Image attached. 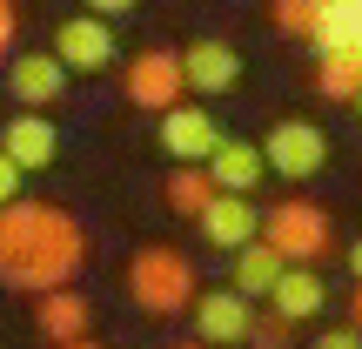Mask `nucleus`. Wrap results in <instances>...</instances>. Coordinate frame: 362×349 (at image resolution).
I'll return each instance as SVG.
<instances>
[{
	"mask_svg": "<svg viewBox=\"0 0 362 349\" xmlns=\"http://www.w3.org/2000/svg\"><path fill=\"white\" fill-rule=\"evenodd\" d=\"M349 108H356V115H362V94H356V101H349Z\"/></svg>",
	"mask_w": 362,
	"mask_h": 349,
	"instance_id": "30",
	"label": "nucleus"
},
{
	"mask_svg": "<svg viewBox=\"0 0 362 349\" xmlns=\"http://www.w3.org/2000/svg\"><path fill=\"white\" fill-rule=\"evenodd\" d=\"M0 148L21 161V175H40V168H54V155H61V135H54V121H40L34 108H21V115L0 128Z\"/></svg>",
	"mask_w": 362,
	"mask_h": 349,
	"instance_id": "13",
	"label": "nucleus"
},
{
	"mask_svg": "<svg viewBox=\"0 0 362 349\" xmlns=\"http://www.w3.org/2000/svg\"><path fill=\"white\" fill-rule=\"evenodd\" d=\"M322 7L329 0H269V21H275V34H288V40H315Z\"/></svg>",
	"mask_w": 362,
	"mask_h": 349,
	"instance_id": "20",
	"label": "nucleus"
},
{
	"mask_svg": "<svg viewBox=\"0 0 362 349\" xmlns=\"http://www.w3.org/2000/svg\"><path fill=\"white\" fill-rule=\"evenodd\" d=\"M262 242H275L288 262H315V256H329V208H315V202H275L269 215H262Z\"/></svg>",
	"mask_w": 362,
	"mask_h": 349,
	"instance_id": "4",
	"label": "nucleus"
},
{
	"mask_svg": "<svg viewBox=\"0 0 362 349\" xmlns=\"http://www.w3.org/2000/svg\"><path fill=\"white\" fill-rule=\"evenodd\" d=\"M262 161H269V175H282V181H315V175L329 168V135L315 128V121L288 115V121H275V128H269Z\"/></svg>",
	"mask_w": 362,
	"mask_h": 349,
	"instance_id": "3",
	"label": "nucleus"
},
{
	"mask_svg": "<svg viewBox=\"0 0 362 349\" xmlns=\"http://www.w3.org/2000/svg\"><path fill=\"white\" fill-rule=\"evenodd\" d=\"M288 329H296V323H288V316H255V323H248V349H288Z\"/></svg>",
	"mask_w": 362,
	"mask_h": 349,
	"instance_id": "21",
	"label": "nucleus"
},
{
	"mask_svg": "<svg viewBox=\"0 0 362 349\" xmlns=\"http://www.w3.org/2000/svg\"><path fill=\"white\" fill-rule=\"evenodd\" d=\"M67 81H74V74H67V67H61V54H21V61H13L7 67V88H13V108H34V115H40V108H54V101H61V94H67Z\"/></svg>",
	"mask_w": 362,
	"mask_h": 349,
	"instance_id": "11",
	"label": "nucleus"
},
{
	"mask_svg": "<svg viewBox=\"0 0 362 349\" xmlns=\"http://www.w3.org/2000/svg\"><path fill=\"white\" fill-rule=\"evenodd\" d=\"M161 148H168V161H194V168H202L221 148V121L208 115L202 101H175L168 115H161Z\"/></svg>",
	"mask_w": 362,
	"mask_h": 349,
	"instance_id": "8",
	"label": "nucleus"
},
{
	"mask_svg": "<svg viewBox=\"0 0 362 349\" xmlns=\"http://www.w3.org/2000/svg\"><path fill=\"white\" fill-rule=\"evenodd\" d=\"M282 269H288V256L275 242H248V248H235V275H228V289L235 296H269L275 282H282Z\"/></svg>",
	"mask_w": 362,
	"mask_h": 349,
	"instance_id": "16",
	"label": "nucleus"
},
{
	"mask_svg": "<svg viewBox=\"0 0 362 349\" xmlns=\"http://www.w3.org/2000/svg\"><path fill=\"white\" fill-rule=\"evenodd\" d=\"M336 47H356L362 54V0H329V7H322L315 54H336Z\"/></svg>",
	"mask_w": 362,
	"mask_h": 349,
	"instance_id": "17",
	"label": "nucleus"
},
{
	"mask_svg": "<svg viewBox=\"0 0 362 349\" xmlns=\"http://www.w3.org/2000/svg\"><path fill=\"white\" fill-rule=\"evenodd\" d=\"M215 195H255L269 181V161H262V142H242V135H221V148L202 161Z\"/></svg>",
	"mask_w": 362,
	"mask_h": 349,
	"instance_id": "10",
	"label": "nucleus"
},
{
	"mask_svg": "<svg viewBox=\"0 0 362 349\" xmlns=\"http://www.w3.org/2000/svg\"><path fill=\"white\" fill-rule=\"evenodd\" d=\"M349 275H356V282H362V235H356V242H349Z\"/></svg>",
	"mask_w": 362,
	"mask_h": 349,
	"instance_id": "26",
	"label": "nucleus"
},
{
	"mask_svg": "<svg viewBox=\"0 0 362 349\" xmlns=\"http://www.w3.org/2000/svg\"><path fill=\"white\" fill-rule=\"evenodd\" d=\"M61 349H101V343H94V336H74V343H61Z\"/></svg>",
	"mask_w": 362,
	"mask_h": 349,
	"instance_id": "28",
	"label": "nucleus"
},
{
	"mask_svg": "<svg viewBox=\"0 0 362 349\" xmlns=\"http://www.w3.org/2000/svg\"><path fill=\"white\" fill-rule=\"evenodd\" d=\"M194 229H202V242L208 248H248L262 235V208L248 202V195H215V202L202 208V215H194Z\"/></svg>",
	"mask_w": 362,
	"mask_h": 349,
	"instance_id": "9",
	"label": "nucleus"
},
{
	"mask_svg": "<svg viewBox=\"0 0 362 349\" xmlns=\"http://www.w3.org/2000/svg\"><path fill=\"white\" fill-rule=\"evenodd\" d=\"M194 296H202V275H194V262L181 248L148 242V248L128 256V302L141 316H181Z\"/></svg>",
	"mask_w": 362,
	"mask_h": 349,
	"instance_id": "2",
	"label": "nucleus"
},
{
	"mask_svg": "<svg viewBox=\"0 0 362 349\" xmlns=\"http://www.w3.org/2000/svg\"><path fill=\"white\" fill-rule=\"evenodd\" d=\"M181 81H188L194 94H228L235 81H242V54H235L228 40H188V47H181Z\"/></svg>",
	"mask_w": 362,
	"mask_h": 349,
	"instance_id": "12",
	"label": "nucleus"
},
{
	"mask_svg": "<svg viewBox=\"0 0 362 349\" xmlns=\"http://www.w3.org/2000/svg\"><path fill=\"white\" fill-rule=\"evenodd\" d=\"M181 54L175 47H141L128 54V67H121V94H128L134 108H148V115H168V108L181 101Z\"/></svg>",
	"mask_w": 362,
	"mask_h": 349,
	"instance_id": "5",
	"label": "nucleus"
},
{
	"mask_svg": "<svg viewBox=\"0 0 362 349\" xmlns=\"http://www.w3.org/2000/svg\"><path fill=\"white\" fill-rule=\"evenodd\" d=\"M161 202L175 208V215H202L208 202H215V181H208V168H194V161H175V175H168V188H161Z\"/></svg>",
	"mask_w": 362,
	"mask_h": 349,
	"instance_id": "18",
	"label": "nucleus"
},
{
	"mask_svg": "<svg viewBox=\"0 0 362 349\" xmlns=\"http://www.w3.org/2000/svg\"><path fill=\"white\" fill-rule=\"evenodd\" d=\"M349 323L362 329V282H356V296H349Z\"/></svg>",
	"mask_w": 362,
	"mask_h": 349,
	"instance_id": "27",
	"label": "nucleus"
},
{
	"mask_svg": "<svg viewBox=\"0 0 362 349\" xmlns=\"http://www.w3.org/2000/svg\"><path fill=\"white\" fill-rule=\"evenodd\" d=\"M315 349H362V329H356V323H349V329H322Z\"/></svg>",
	"mask_w": 362,
	"mask_h": 349,
	"instance_id": "23",
	"label": "nucleus"
},
{
	"mask_svg": "<svg viewBox=\"0 0 362 349\" xmlns=\"http://www.w3.org/2000/svg\"><path fill=\"white\" fill-rule=\"evenodd\" d=\"M13 47V0H0V54Z\"/></svg>",
	"mask_w": 362,
	"mask_h": 349,
	"instance_id": "25",
	"label": "nucleus"
},
{
	"mask_svg": "<svg viewBox=\"0 0 362 349\" xmlns=\"http://www.w3.org/2000/svg\"><path fill=\"white\" fill-rule=\"evenodd\" d=\"M141 0H88V13H101V21H121V13H134Z\"/></svg>",
	"mask_w": 362,
	"mask_h": 349,
	"instance_id": "24",
	"label": "nucleus"
},
{
	"mask_svg": "<svg viewBox=\"0 0 362 349\" xmlns=\"http://www.w3.org/2000/svg\"><path fill=\"white\" fill-rule=\"evenodd\" d=\"M194 316V336L208 349H228V343H248V323H255V309H248V296H235L228 282L221 289H202V296L188 302Z\"/></svg>",
	"mask_w": 362,
	"mask_h": 349,
	"instance_id": "7",
	"label": "nucleus"
},
{
	"mask_svg": "<svg viewBox=\"0 0 362 349\" xmlns=\"http://www.w3.org/2000/svg\"><path fill=\"white\" fill-rule=\"evenodd\" d=\"M34 323H40V336H54V349H61V343L88 336V323H94V302L81 296L74 282H67V289H47V296L34 302Z\"/></svg>",
	"mask_w": 362,
	"mask_h": 349,
	"instance_id": "15",
	"label": "nucleus"
},
{
	"mask_svg": "<svg viewBox=\"0 0 362 349\" xmlns=\"http://www.w3.org/2000/svg\"><path fill=\"white\" fill-rule=\"evenodd\" d=\"M54 54H61L67 74H101V67H115V21H101V13H67V21L54 27Z\"/></svg>",
	"mask_w": 362,
	"mask_h": 349,
	"instance_id": "6",
	"label": "nucleus"
},
{
	"mask_svg": "<svg viewBox=\"0 0 362 349\" xmlns=\"http://www.w3.org/2000/svg\"><path fill=\"white\" fill-rule=\"evenodd\" d=\"M81 262H88V229L67 208L27 202V195L0 208V282L7 289H27V296L67 289Z\"/></svg>",
	"mask_w": 362,
	"mask_h": 349,
	"instance_id": "1",
	"label": "nucleus"
},
{
	"mask_svg": "<svg viewBox=\"0 0 362 349\" xmlns=\"http://www.w3.org/2000/svg\"><path fill=\"white\" fill-rule=\"evenodd\" d=\"M168 349H208V343H202V336H188V343H168Z\"/></svg>",
	"mask_w": 362,
	"mask_h": 349,
	"instance_id": "29",
	"label": "nucleus"
},
{
	"mask_svg": "<svg viewBox=\"0 0 362 349\" xmlns=\"http://www.w3.org/2000/svg\"><path fill=\"white\" fill-rule=\"evenodd\" d=\"M7 202H21V161L0 148V208H7Z\"/></svg>",
	"mask_w": 362,
	"mask_h": 349,
	"instance_id": "22",
	"label": "nucleus"
},
{
	"mask_svg": "<svg viewBox=\"0 0 362 349\" xmlns=\"http://www.w3.org/2000/svg\"><path fill=\"white\" fill-rule=\"evenodd\" d=\"M269 309H275V316H288V323H315V316L329 309V282L309 269V262H288L282 282L269 289Z\"/></svg>",
	"mask_w": 362,
	"mask_h": 349,
	"instance_id": "14",
	"label": "nucleus"
},
{
	"mask_svg": "<svg viewBox=\"0 0 362 349\" xmlns=\"http://www.w3.org/2000/svg\"><path fill=\"white\" fill-rule=\"evenodd\" d=\"M315 88H322V101H356V94H362V54H356V47L322 54V67H315Z\"/></svg>",
	"mask_w": 362,
	"mask_h": 349,
	"instance_id": "19",
	"label": "nucleus"
}]
</instances>
